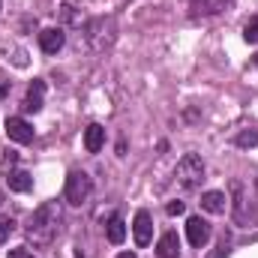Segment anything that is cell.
<instances>
[{
  "instance_id": "obj_1",
  "label": "cell",
  "mask_w": 258,
  "mask_h": 258,
  "mask_svg": "<svg viewBox=\"0 0 258 258\" xmlns=\"http://www.w3.org/2000/svg\"><path fill=\"white\" fill-rule=\"evenodd\" d=\"M63 228V204L60 201H45L33 210V216L27 219V228H24V237L27 243L33 246H51L57 240Z\"/></svg>"
},
{
  "instance_id": "obj_2",
  "label": "cell",
  "mask_w": 258,
  "mask_h": 258,
  "mask_svg": "<svg viewBox=\"0 0 258 258\" xmlns=\"http://www.w3.org/2000/svg\"><path fill=\"white\" fill-rule=\"evenodd\" d=\"M84 39L90 45V51L96 54H105L114 42H117V21L111 15H99V18H90L84 24Z\"/></svg>"
},
{
  "instance_id": "obj_3",
  "label": "cell",
  "mask_w": 258,
  "mask_h": 258,
  "mask_svg": "<svg viewBox=\"0 0 258 258\" xmlns=\"http://www.w3.org/2000/svg\"><path fill=\"white\" fill-rule=\"evenodd\" d=\"M204 159L198 156V153H186L180 162H177V168H174V180H177V186L180 189H195V186H201V180H204Z\"/></svg>"
},
{
  "instance_id": "obj_4",
  "label": "cell",
  "mask_w": 258,
  "mask_h": 258,
  "mask_svg": "<svg viewBox=\"0 0 258 258\" xmlns=\"http://www.w3.org/2000/svg\"><path fill=\"white\" fill-rule=\"evenodd\" d=\"M90 195H93V180H90V174H87V171H69V177H66V189H63L66 201L75 204V207H81Z\"/></svg>"
},
{
  "instance_id": "obj_5",
  "label": "cell",
  "mask_w": 258,
  "mask_h": 258,
  "mask_svg": "<svg viewBox=\"0 0 258 258\" xmlns=\"http://www.w3.org/2000/svg\"><path fill=\"white\" fill-rule=\"evenodd\" d=\"M132 237H135V246H150L153 240V219L147 210H138L135 219H132Z\"/></svg>"
},
{
  "instance_id": "obj_6",
  "label": "cell",
  "mask_w": 258,
  "mask_h": 258,
  "mask_svg": "<svg viewBox=\"0 0 258 258\" xmlns=\"http://www.w3.org/2000/svg\"><path fill=\"white\" fill-rule=\"evenodd\" d=\"M6 135H9V141H15V144H30L33 141V126L24 120V117H6Z\"/></svg>"
},
{
  "instance_id": "obj_7",
  "label": "cell",
  "mask_w": 258,
  "mask_h": 258,
  "mask_svg": "<svg viewBox=\"0 0 258 258\" xmlns=\"http://www.w3.org/2000/svg\"><path fill=\"white\" fill-rule=\"evenodd\" d=\"M63 45H66L63 27H45V30L39 33V48H42L45 54H57Z\"/></svg>"
},
{
  "instance_id": "obj_8",
  "label": "cell",
  "mask_w": 258,
  "mask_h": 258,
  "mask_svg": "<svg viewBox=\"0 0 258 258\" xmlns=\"http://www.w3.org/2000/svg\"><path fill=\"white\" fill-rule=\"evenodd\" d=\"M186 237H189V243H192L195 249L207 246V240H210V225H207L201 216H189V222H186Z\"/></svg>"
},
{
  "instance_id": "obj_9",
  "label": "cell",
  "mask_w": 258,
  "mask_h": 258,
  "mask_svg": "<svg viewBox=\"0 0 258 258\" xmlns=\"http://www.w3.org/2000/svg\"><path fill=\"white\" fill-rule=\"evenodd\" d=\"M42 99H45V81L42 78H33V84L27 87V96H24V102H21V108L24 111H39L42 108Z\"/></svg>"
},
{
  "instance_id": "obj_10",
  "label": "cell",
  "mask_w": 258,
  "mask_h": 258,
  "mask_svg": "<svg viewBox=\"0 0 258 258\" xmlns=\"http://www.w3.org/2000/svg\"><path fill=\"white\" fill-rule=\"evenodd\" d=\"M201 210L213 213V216H222L228 210V195L219 192V189H210V192L201 195Z\"/></svg>"
},
{
  "instance_id": "obj_11",
  "label": "cell",
  "mask_w": 258,
  "mask_h": 258,
  "mask_svg": "<svg viewBox=\"0 0 258 258\" xmlns=\"http://www.w3.org/2000/svg\"><path fill=\"white\" fill-rule=\"evenodd\" d=\"M156 255L159 258H177L180 255V237H177V231H165V234L159 237Z\"/></svg>"
},
{
  "instance_id": "obj_12",
  "label": "cell",
  "mask_w": 258,
  "mask_h": 258,
  "mask_svg": "<svg viewBox=\"0 0 258 258\" xmlns=\"http://www.w3.org/2000/svg\"><path fill=\"white\" fill-rule=\"evenodd\" d=\"M102 144H105V129L99 126V123H90V126L84 129V147H87V153H99Z\"/></svg>"
},
{
  "instance_id": "obj_13",
  "label": "cell",
  "mask_w": 258,
  "mask_h": 258,
  "mask_svg": "<svg viewBox=\"0 0 258 258\" xmlns=\"http://www.w3.org/2000/svg\"><path fill=\"white\" fill-rule=\"evenodd\" d=\"M6 186H9L12 192H27V189L33 186V177H30L27 171H21V168H18V171H9V174H6Z\"/></svg>"
},
{
  "instance_id": "obj_14",
  "label": "cell",
  "mask_w": 258,
  "mask_h": 258,
  "mask_svg": "<svg viewBox=\"0 0 258 258\" xmlns=\"http://www.w3.org/2000/svg\"><path fill=\"white\" fill-rule=\"evenodd\" d=\"M192 3V15H216L225 9L228 0H189Z\"/></svg>"
},
{
  "instance_id": "obj_15",
  "label": "cell",
  "mask_w": 258,
  "mask_h": 258,
  "mask_svg": "<svg viewBox=\"0 0 258 258\" xmlns=\"http://www.w3.org/2000/svg\"><path fill=\"white\" fill-rule=\"evenodd\" d=\"M105 237L117 246V243H123V237H126V222L120 219V216H111V222H108V228H105Z\"/></svg>"
},
{
  "instance_id": "obj_16",
  "label": "cell",
  "mask_w": 258,
  "mask_h": 258,
  "mask_svg": "<svg viewBox=\"0 0 258 258\" xmlns=\"http://www.w3.org/2000/svg\"><path fill=\"white\" fill-rule=\"evenodd\" d=\"M234 144H237V147H255L258 144V129L255 126L240 129V132L234 135Z\"/></svg>"
},
{
  "instance_id": "obj_17",
  "label": "cell",
  "mask_w": 258,
  "mask_h": 258,
  "mask_svg": "<svg viewBox=\"0 0 258 258\" xmlns=\"http://www.w3.org/2000/svg\"><path fill=\"white\" fill-rule=\"evenodd\" d=\"M243 39H246L249 45H255V42H258V15L246 21V27H243Z\"/></svg>"
},
{
  "instance_id": "obj_18",
  "label": "cell",
  "mask_w": 258,
  "mask_h": 258,
  "mask_svg": "<svg viewBox=\"0 0 258 258\" xmlns=\"http://www.w3.org/2000/svg\"><path fill=\"white\" fill-rule=\"evenodd\" d=\"M12 231H15V222H12L9 216H3V219H0V243H6V240L12 237Z\"/></svg>"
},
{
  "instance_id": "obj_19",
  "label": "cell",
  "mask_w": 258,
  "mask_h": 258,
  "mask_svg": "<svg viewBox=\"0 0 258 258\" xmlns=\"http://www.w3.org/2000/svg\"><path fill=\"white\" fill-rule=\"evenodd\" d=\"M60 15H63V21H69V24H81V18L75 15V9H72L69 3H63V6H60Z\"/></svg>"
},
{
  "instance_id": "obj_20",
  "label": "cell",
  "mask_w": 258,
  "mask_h": 258,
  "mask_svg": "<svg viewBox=\"0 0 258 258\" xmlns=\"http://www.w3.org/2000/svg\"><path fill=\"white\" fill-rule=\"evenodd\" d=\"M186 213V204L183 201H168V216H180Z\"/></svg>"
},
{
  "instance_id": "obj_21",
  "label": "cell",
  "mask_w": 258,
  "mask_h": 258,
  "mask_svg": "<svg viewBox=\"0 0 258 258\" xmlns=\"http://www.w3.org/2000/svg\"><path fill=\"white\" fill-rule=\"evenodd\" d=\"M9 258H36V255H33L30 249H12V252H9Z\"/></svg>"
},
{
  "instance_id": "obj_22",
  "label": "cell",
  "mask_w": 258,
  "mask_h": 258,
  "mask_svg": "<svg viewBox=\"0 0 258 258\" xmlns=\"http://www.w3.org/2000/svg\"><path fill=\"white\" fill-rule=\"evenodd\" d=\"M225 255H228V240H222V243H219V249H216L210 258H225Z\"/></svg>"
},
{
  "instance_id": "obj_23",
  "label": "cell",
  "mask_w": 258,
  "mask_h": 258,
  "mask_svg": "<svg viewBox=\"0 0 258 258\" xmlns=\"http://www.w3.org/2000/svg\"><path fill=\"white\" fill-rule=\"evenodd\" d=\"M15 159H18V156H15V153H12V150H9V153H6V156H3V168H9V165H15Z\"/></svg>"
},
{
  "instance_id": "obj_24",
  "label": "cell",
  "mask_w": 258,
  "mask_h": 258,
  "mask_svg": "<svg viewBox=\"0 0 258 258\" xmlns=\"http://www.w3.org/2000/svg\"><path fill=\"white\" fill-rule=\"evenodd\" d=\"M9 87H12V84H9V81H3V78H0V99H3V96H6V93H9Z\"/></svg>"
},
{
  "instance_id": "obj_25",
  "label": "cell",
  "mask_w": 258,
  "mask_h": 258,
  "mask_svg": "<svg viewBox=\"0 0 258 258\" xmlns=\"http://www.w3.org/2000/svg\"><path fill=\"white\" fill-rule=\"evenodd\" d=\"M117 258H138V255H135V252H120Z\"/></svg>"
},
{
  "instance_id": "obj_26",
  "label": "cell",
  "mask_w": 258,
  "mask_h": 258,
  "mask_svg": "<svg viewBox=\"0 0 258 258\" xmlns=\"http://www.w3.org/2000/svg\"><path fill=\"white\" fill-rule=\"evenodd\" d=\"M252 63H255V66H258V54H255V57H252Z\"/></svg>"
},
{
  "instance_id": "obj_27",
  "label": "cell",
  "mask_w": 258,
  "mask_h": 258,
  "mask_svg": "<svg viewBox=\"0 0 258 258\" xmlns=\"http://www.w3.org/2000/svg\"><path fill=\"white\" fill-rule=\"evenodd\" d=\"M0 9H3V3H0Z\"/></svg>"
}]
</instances>
